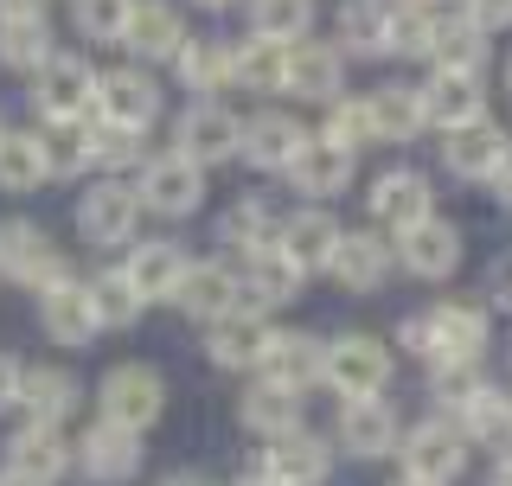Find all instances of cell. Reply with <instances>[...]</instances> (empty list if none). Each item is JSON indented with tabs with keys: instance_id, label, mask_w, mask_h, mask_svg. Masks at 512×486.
<instances>
[{
	"instance_id": "1",
	"label": "cell",
	"mask_w": 512,
	"mask_h": 486,
	"mask_svg": "<svg viewBox=\"0 0 512 486\" xmlns=\"http://www.w3.org/2000/svg\"><path fill=\"white\" fill-rule=\"evenodd\" d=\"M404 346L429 365H480V352H487V307L436 301L429 314L404 320Z\"/></svg>"
},
{
	"instance_id": "2",
	"label": "cell",
	"mask_w": 512,
	"mask_h": 486,
	"mask_svg": "<svg viewBox=\"0 0 512 486\" xmlns=\"http://www.w3.org/2000/svg\"><path fill=\"white\" fill-rule=\"evenodd\" d=\"M397 461H404V480L448 486L468 467V435H461V423H448V416H429V423L397 435Z\"/></svg>"
},
{
	"instance_id": "3",
	"label": "cell",
	"mask_w": 512,
	"mask_h": 486,
	"mask_svg": "<svg viewBox=\"0 0 512 486\" xmlns=\"http://www.w3.org/2000/svg\"><path fill=\"white\" fill-rule=\"evenodd\" d=\"M32 109L45 122H90L96 116V71L90 58H71V52H52L32 71Z\"/></svg>"
},
{
	"instance_id": "4",
	"label": "cell",
	"mask_w": 512,
	"mask_h": 486,
	"mask_svg": "<svg viewBox=\"0 0 512 486\" xmlns=\"http://www.w3.org/2000/svg\"><path fill=\"white\" fill-rule=\"evenodd\" d=\"M96 410H103V423L116 429H154L160 410H167V384H160L154 365H116L103 384H96Z\"/></svg>"
},
{
	"instance_id": "5",
	"label": "cell",
	"mask_w": 512,
	"mask_h": 486,
	"mask_svg": "<svg viewBox=\"0 0 512 486\" xmlns=\"http://www.w3.org/2000/svg\"><path fill=\"white\" fill-rule=\"evenodd\" d=\"M96 122L128 128V135H148L160 122V84L141 64H122V71H96Z\"/></svg>"
},
{
	"instance_id": "6",
	"label": "cell",
	"mask_w": 512,
	"mask_h": 486,
	"mask_svg": "<svg viewBox=\"0 0 512 486\" xmlns=\"http://www.w3.org/2000/svg\"><path fill=\"white\" fill-rule=\"evenodd\" d=\"M141 212L154 218H192L205 205V167L186 154H154L148 167H141V186H135Z\"/></svg>"
},
{
	"instance_id": "7",
	"label": "cell",
	"mask_w": 512,
	"mask_h": 486,
	"mask_svg": "<svg viewBox=\"0 0 512 486\" xmlns=\"http://www.w3.org/2000/svg\"><path fill=\"white\" fill-rule=\"evenodd\" d=\"M320 384H333L346 397H378L384 384H391V352H384V339L372 333H346V339H327V371H320Z\"/></svg>"
},
{
	"instance_id": "8",
	"label": "cell",
	"mask_w": 512,
	"mask_h": 486,
	"mask_svg": "<svg viewBox=\"0 0 512 486\" xmlns=\"http://www.w3.org/2000/svg\"><path fill=\"white\" fill-rule=\"evenodd\" d=\"M0 275L39 295V288H52L58 275H71V263L58 256V243L45 237L39 224H26V218H7V224H0Z\"/></svg>"
},
{
	"instance_id": "9",
	"label": "cell",
	"mask_w": 512,
	"mask_h": 486,
	"mask_svg": "<svg viewBox=\"0 0 512 486\" xmlns=\"http://www.w3.org/2000/svg\"><path fill=\"white\" fill-rule=\"evenodd\" d=\"M173 154L199 160V167H218V160L244 154V122L224 103H192L180 122H173Z\"/></svg>"
},
{
	"instance_id": "10",
	"label": "cell",
	"mask_w": 512,
	"mask_h": 486,
	"mask_svg": "<svg viewBox=\"0 0 512 486\" xmlns=\"http://www.w3.org/2000/svg\"><path fill=\"white\" fill-rule=\"evenodd\" d=\"M141 224V199L128 180H96L84 199H77V231H84L90 250H109V243H128Z\"/></svg>"
},
{
	"instance_id": "11",
	"label": "cell",
	"mask_w": 512,
	"mask_h": 486,
	"mask_svg": "<svg viewBox=\"0 0 512 486\" xmlns=\"http://www.w3.org/2000/svg\"><path fill=\"white\" fill-rule=\"evenodd\" d=\"M391 269H397V243L378 237V231H340L333 263H327V275L346 295H378V288L391 282Z\"/></svg>"
},
{
	"instance_id": "12",
	"label": "cell",
	"mask_w": 512,
	"mask_h": 486,
	"mask_svg": "<svg viewBox=\"0 0 512 486\" xmlns=\"http://www.w3.org/2000/svg\"><path fill=\"white\" fill-rule=\"evenodd\" d=\"M39 327L52 346H90L96 333H103V320H96L90 307V282H77V275H58L52 288H39Z\"/></svg>"
},
{
	"instance_id": "13",
	"label": "cell",
	"mask_w": 512,
	"mask_h": 486,
	"mask_svg": "<svg viewBox=\"0 0 512 486\" xmlns=\"http://www.w3.org/2000/svg\"><path fill=\"white\" fill-rule=\"evenodd\" d=\"M365 205H372L378 231L404 237L410 224H423L429 212H436V192H429V180H423V173H410V167H391V173H378V180H372V192H365Z\"/></svg>"
},
{
	"instance_id": "14",
	"label": "cell",
	"mask_w": 512,
	"mask_h": 486,
	"mask_svg": "<svg viewBox=\"0 0 512 486\" xmlns=\"http://www.w3.org/2000/svg\"><path fill=\"white\" fill-rule=\"evenodd\" d=\"M64 467H71V442L52 423L13 429V442H7V480L13 486H58Z\"/></svg>"
},
{
	"instance_id": "15",
	"label": "cell",
	"mask_w": 512,
	"mask_h": 486,
	"mask_svg": "<svg viewBox=\"0 0 512 486\" xmlns=\"http://www.w3.org/2000/svg\"><path fill=\"white\" fill-rule=\"evenodd\" d=\"M269 333H276V327L263 320V307H244V301H237L231 314H218L212 327H205V352H212L218 371H256Z\"/></svg>"
},
{
	"instance_id": "16",
	"label": "cell",
	"mask_w": 512,
	"mask_h": 486,
	"mask_svg": "<svg viewBox=\"0 0 512 486\" xmlns=\"http://www.w3.org/2000/svg\"><path fill=\"white\" fill-rule=\"evenodd\" d=\"M397 263H404L416 282H448V275L461 269V231L429 212L423 224H410V231L397 237Z\"/></svg>"
},
{
	"instance_id": "17",
	"label": "cell",
	"mask_w": 512,
	"mask_h": 486,
	"mask_svg": "<svg viewBox=\"0 0 512 486\" xmlns=\"http://www.w3.org/2000/svg\"><path fill=\"white\" fill-rule=\"evenodd\" d=\"M256 371H263V384H282V391L301 397L308 384H320V371H327V339H314V333H269Z\"/></svg>"
},
{
	"instance_id": "18",
	"label": "cell",
	"mask_w": 512,
	"mask_h": 486,
	"mask_svg": "<svg viewBox=\"0 0 512 486\" xmlns=\"http://www.w3.org/2000/svg\"><path fill=\"white\" fill-rule=\"evenodd\" d=\"M141 455H148V448H141V435H135V429H116V423H96L84 442L71 448V461L84 467L96 486H122V480H135Z\"/></svg>"
},
{
	"instance_id": "19",
	"label": "cell",
	"mask_w": 512,
	"mask_h": 486,
	"mask_svg": "<svg viewBox=\"0 0 512 486\" xmlns=\"http://www.w3.org/2000/svg\"><path fill=\"white\" fill-rule=\"evenodd\" d=\"M352 160H359V154H346V148H333V141H320V135H308V141H301V154L295 160H288V186H295L301 192V199H340V192L352 186Z\"/></svg>"
},
{
	"instance_id": "20",
	"label": "cell",
	"mask_w": 512,
	"mask_h": 486,
	"mask_svg": "<svg viewBox=\"0 0 512 486\" xmlns=\"http://www.w3.org/2000/svg\"><path fill=\"white\" fill-rule=\"evenodd\" d=\"M397 410L384 397H346L340 403V448L359 461H378V455H397Z\"/></svg>"
},
{
	"instance_id": "21",
	"label": "cell",
	"mask_w": 512,
	"mask_h": 486,
	"mask_svg": "<svg viewBox=\"0 0 512 486\" xmlns=\"http://www.w3.org/2000/svg\"><path fill=\"white\" fill-rule=\"evenodd\" d=\"M506 148H512V135H506L500 122L480 116V122L448 128V135H442V167L455 173V180H480V186H487V173L506 160Z\"/></svg>"
},
{
	"instance_id": "22",
	"label": "cell",
	"mask_w": 512,
	"mask_h": 486,
	"mask_svg": "<svg viewBox=\"0 0 512 486\" xmlns=\"http://www.w3.org/2000/svg\"><path fill=\"white\" fill-rule=\"evenodd\" d=\"M333 474V448L320 442V435L295 429V435H276L263 455V480L269 486H327Z\"/></svg>"
},
{
	"instance_id": "23",
	"label": "cell",
	"mask_w": 512,
	"mask_h": 486,
	"mask_svg": "<svg viewBox=\"0 0 512 486\" xmlns=\"http://www.w3.org/2000/svg\"><path fill=\"white\" fill-rule=\"evenodd\" d=\"M301 282H308V275H301L295 263H288L282 256V243H263V250H250L244 256V275H237V301L244 307H282V301H295L301 295Z\"/></svg>"
},
{
	"instance_id": "24",
	"label": "cell",
	"mask_w": 512,
	"mask_h": 486,
	"mask_svg": "<svg viewBox=\"0 0 512 486\" xmlns=\"http://www.w3.org/2000/svg\"><path fill=\"white\" fill-rule=\"evenodd\" d=\"M416 96H423V122L442 128V135L487 116V90H480V77H461V71H436L429 84H416Z\"/></svg>"
},
{
	"instance_id": "25",
	"label": "cell",
	"mask_w": 512,
	"mask_h": 486,
	"mask_svg": "<svg viewBox=\"0 0 512 486\" xmlns=\"http://www.w3.org/2000/svg\"><path fill=\"white\" fill-rule=\"evenodd\" d=\"M122 275L135 282V295L141 301H173L180 295V275H186V250L173 237H141L135 250H128V263H122Z\"/></svg>"
},
{
	"instance_id": "26",
	"label": "cell",
	"mask_w": 512,
	"mask_h": 486,
	"mask_svg": "<svg viewBox=\"0 0 512 486\" xmlns=\"http://www.w3.org/2000/svg\"><path fill=\"white\" fill-rule=\"evenodd\" d=\"M340 84H346V52H340V45H320V39H295V45H288L282 90L308 96V103H333Z\"/></svg>"
},
{
	"instance_id": "27",
	"label": "cell",
	"mask_w": 512,
	"mask_h": 486,
	"mask_svg": "<svg viewBox=\"0 0 512 486\" xmlns=\"http://www.w3.org/2000/svg\"><path fill=\"white\" fill-rule=\"evenodd\" d=\"M276 243H282V256H288V263H295L301 275H314V269H327V263H333L340 224H333V212L308 205V212H295V218H282V224H276Z\"/></svg>"
},
{
	"instance_id": "28",
	"label": "cell",
	"mask_w": 512,
	"mask_h": 486,
	"mask_svg": "<svg viewBox=\"0 0 512 486\" xmlns=\"http://www.w3.org/2000/svg\"><path fill=\"white\" fill-rule=\"evenodd\" d=\"M122 45H128V52H135L141 64L173 58V52L186 45L180 7H167V0H135V13H128V26H122Z\"/></svg>"
},
{
	"instance_id": "29",
	"label": "cell",
	"mask_w": 512,
	"mask_h": 486,
	"mask_svg": "<svg viewBox=\"0 0 512 486\" xmlns=\"http://www.w3.org/2000/svg\"><path fill=\"white\" fill-rule=\"evenodd\" d=\"M301 141H308V128L295 116H282V109H263V116L244 122V160L256 173H282L288 160L301 154Z\"/></svg>"
},
{
	"instance_id": "30",
	"label": "cell",
	"mask_w": 512,
	"mask_h": 486,
	"mask_svg": "<svg viewBox=\"0 0 512 486\" xmlns=\"http://www.w3.org/2000/svg\"><path fill=\"white\" fill-rule=\"evenodd\" d=\"M173 307H186V314L205 320V327H212L218 314H231V307H237V275H231V263H186Z\"/></svg>"
},
{
	"instance_id": "31",
	"label": "cell",
	"mask_w": 512,
	"mask_h": 486,
	"mask_svg": "<svg viewBox=\"0 0 512 486\" xmlns=\"http://www.w3.org/2000/svg\"><path fill=\"white\" fill-rule=\"evenodd\" d=\"M77 378L71 371H58V365H32L26 378H20V403H26V423H64V416L77 410Z\"/></svg>"
},
{
	"instance_id": "32",
	"label": "cell",
	"mask_w": 512,
	"mask_h": 486,
	"mask_svg": "<svg viewBox=\"0 0 512 486\" xmlns=\"http://www.w3.org/2000/svg\"><path fill=\"white\" fill-rule=\"evenodd\" d=\"M461 435L468 442H480V448H493V455H506L512 448V397L500 391V384H480V391L461 403Z\"/></svg>"
},
{
	"instance_id": "33",
	"label": "cell",
	"mask_w": 512,
	"mask_h": 486,
	"mask_svg": "<svg viewBox=\"0 0 512 486\" xmlns=\"http://www.w3.org/2000/svg\"><path fill=\"white\" fill-rule=\"evenodd\" d=\"M52 20L45 13H0V64L7 71H39L52 58Z\"/></svg>"
},
{
	"instance_id": "34",
	"label": "cell",
	"mask_w": 512,
	"mask_h": 486,
	"mask_svg": "<svg viewBox=\"0 0 512 486\" xmlns=\"http://www.w3.org/2000/svg\"><path fill=\"white\" fill-rule=\"evenodd\" d=\"M282 77H288V45L282 39H244L231 52V84L237 90H256V96H276L282 90Z\"/></svg>"
},
{
	"instance_id": "35",
	"label": "cell",
	"mask_w": 512,
	"mask_h": 486,
	"mask_svg": "<svg viewBox=\"0 0 512 486\" xmlns=\"http://www.w3.org/2000/svg\"><path fill=\"white\" fill-rule=\"evenodd\" d=\"M365 109H372V135L378 141H416L423 135V96H416V84H384L365 96Z\"/></svg>"
},
{
	"instance_id": "36",
	"label": "cell",
	"mask_w": 512,
	"mask_h": 486,
	"mask_svg": "<svg viewBox=\"0 0 512 486\" xmlns=\"http://www.w3.org/2000/svg\"><path fill=\"white\" fill-rule=\"evenodd\" d=\"M237 416H244V429H256L263 442H276V435H295L301 429V397L282 391V384H263V378H256V391H244Z\"/></svg>"
},
{
	"instance_id": "37",
	"label": "cell",
	"mask_w": 512,
	"mask_h": 486,
	"mask_svg": "<svg viewBox=\"0 0 512 486\" xmlns=\"http://www.w3.org/2000/svg\"><path fill=\"white\" fill-rule=\"evenodd\" d=\"M391 0H340V52L346 58H384Z\"/></svg>"
},
{
	"instance_id": "38",
	"label": "cell",
	"mask_w": 512,
	"mask_h": 486,
	"mask_svg": "<svg viewBox=\"0 0 512 486\" xmlns=\"http://www.w3.org/2000/svg\"><path fill=\"white\" fill-rule=\"evenodd\" d=\"M52 173H45V148L39 135H26V128H0V192H39Z\"/></svg>"
},
{
	"instance_id": "39",
	"label": "cell",
	"mask_w": 512,
	"mask_h": 486,
	"mask_svg": "<svg viewBox=\"0 0 512 486\" xmlns=\"http://www.w3.org/2000/svg\"><path fill=\"white\" fill-rule=\"evenodd\" d=\"M429 64H436V71L480 77V71H487V32H474L468 20H436V45H429Z\"/></svg>"
},
{
	"instance_id": "40",
	"label": "cell",
	"mask_w": 512,
	"mask_h": 486,
	"mask_svg": "<svg viewBox=\"0 0 512 486\" xmlns=\"http://www.w3.org/2000/svg\"><path fill=\"white\" fill-rule=\"evenodd\" d=\"M39 148H45V173H52V180H84V173H96L90 122H52L39 135Z\"/></svg>"
},
{
	"instance_id": "41",
	"label": "cell",
	"mask_w": 512,
	"mask_h": 486,
	"mask_svg": "<svg viewBox=\"0 0 512 486\" xmlns=\"http://www.w3.org/2000/svg\"><path fill=\"white\" fill-rule=\"evenodd\" d=\"M173 71H180L186 90L212 96V90L231 84V45H218V39H186L180 52H173Z\"/></svg>"
},
{
	"instance_id": "42",
	"label": "cell",
	"mask_w": 512,
	"mask_h": 486,
	"mask_svg": "<svg viewBox=\"0 0 512 486\" xmlns=\"http://www.w3.org/2000/svg\"><path fill=\"white\" fill-rule=\"evenodd\" d=\"M218 243L231 256H250V250H263V243H276V218H269V205L263 199H237L231 212L218 218Z\"/></svg>"
},
{
	"instance_id": "43",
	"label": "cell",
	"mask_w": 512,
	"mask_h": 486,
	"mask_svg": "<svg viewBox=\"0 0 512 486\" xmlns=\"http://www.w3.org/2000/svg\"><path fill=\"white\" fill-rule=\"evenodd\" d=\"M90 307H96L103 327H135L148 301L135 295V282H128L122 269H103V275H90Z\"/></svg>"
},
{
	"instance_id": "44",
	"label": "cell",
	"mask_w": 512,
	"mask_h": 486,
	"mask_svg": "<svg viewBox=\"0 0 512 486\" xmlns=\"http://www.w3.org/2000/svg\"><path fill=\"white\" fill-rule=\"evenodd\" d=\"M314 26V0H250V32H263V39H308Z\"/></svg>"
},
{
	"instance_id": "45",
	"label": "cell",
	"mask_w": 512,
	"mask_h": 486,
	"mask_svg": "<svg viewBox=\"0 0 512 486\" xmlns=\"http://www.w3.org/2000/svg\"><path fill=\"white\" fill-rule=\"evenodd\" d=\"M436 20H442V13L397 0V7H391V32H384V52H397V58H429V45H436Z\"/></svg>"
},
{
	"instance_id": "46",
	"label": "cell",
	"mask_w": 512,
	"mask_h": 486,
	"mask_svg": "<svg viewBox=\"0 0 512 486\" xmlns=\"http://www.w3.org/2000/svg\"><path fill=\"white\" fill-rule=\"evenodd\" d=\"M320 141H333V148H346V154H359V148H372V109H365V96L359 103H346V96H333L327 103V122H320Z\"/></svg>"
},
{
	"instance_id": "47",
	"label": "cell",
	"mask_w": 512,
	"mask_h": 486,
	"mask_svg": "<svg viewBox=\"0 0 512 486\" xmlns=\"http://www.w3.org/2000/svg\"><path fill=\"white\" fill-rule=\"evenodd\" d=\"M71 13L90 45H122V26L135 13V0H71Z\"/></svg>"
},
{
	"instance_id": "48",
	"label": "cell",
	"mask_w": 512,
	"mask_h": 486,
	"mask_svg": "<svg viewBox=\"0 0 512 486\" xmlns=\"http://www.w3.org/2000/svg\"><path fill=\"white\" fill-rule=\"evenodd\" d=\"M90 160L103 180H116L122 167H135L141 160V135H128V128H109V122H90Z\"/></svg>"
},
{
	"instance_id": "49",
	"label": "cell",
	"mask_w": 512,
	"mask_h": 486,
	"mask_svg": "<svg viewBox=\"0 0 512 486\" xmlns=\"http://www.w3.org/2000/svg\"><path fill=\"white\" fill-rule=\"evenodd\" d=\"M480 384H487V378H480L474 365H436V371H429V397H436L442 410H455V416H461V403H468Z\"/></svg>"
},
{
	"instance_id": "50",
	"label": "cell",
	"mask_w": 512,
	"mask_h": 486,
	"mask_svg": "<svg viewBox=\"0 0 512 486\" xmlns=\"http://www.w3.org/2000/svg\"><path fill=\"white\" fill-rule=\"evenodd\" d=\"M461 20L474 32H506L512 26V0H461Z\"/></svg>"
},
{
	"instance_id": "51",
	"label": "cell",
	"mask_w": 512,
	"mask_h": 486,
	"mask_svg": "<svg viewBox=\"0 0 512 486\" xmlns=\"http://www.w3.org/2000/svg\"><path fill=\"white\" fill-rule=\"evenodd\" d=\"M487 301L500 307V314H512V256H500V263L487 269Z\"/></svg>"
},
{
	"instance_id": "52",
	"label": "cell",
	"mask_w": 512,
	"mask_h": 486,
	"mask_svg": "<svg viewBox=\"0 0 512 486\" xmlns=\"http://www.w3.org/2000/svg\"><path fill=\"white\" fill-rule=\"evenodd\" d=\"M20 378H26V365L13 359V352H0V410H13V403H20Z\"/></svg>"
},
{
	"instance_id": "53",
	"label": "cell",
	"mask_w": 512,
	"mask_h": 486,
	"mask_svg": "<svg viewBox=\"0 0 512 486\" xmlns=\"http://www.w3.org/2000/svg\"><path fill=\"white\" fill-rule=\"evenodd\" d=\"M487 186H493V199H500V205H512V148H506V160H500V167L487 173Z\"/></svg>"
},
{
	"instance_id": "54",
	"label": "cell",
	"mask_w": 512,
	"mask_h": 486,
	"mask_svg": "<svg viewBox=\"0 0 512 486\" xmlns=\"http://www.w3.org/2000/svg\"><path fill=\"white\" fill-rule=\"evenodd\" d=\"M0 13H45V0H0Z\"/></svg>"
},
{
	"instance_id": "55",
	"label": "cell",
	"mask_w": 512,
	"mask_h": 486,
	"mask_svg": "<svg viewBox=\"0 0 512 486\" xmlns=\"http://www.w3.org/2000/svg\"><path fill=\"white\" fill-rule=\"evenodd\" d=\"M493 486H512V448L500 455V467H493Z\"/></svg>"
},
{
	"instance_id": "56",
	"label": "cell",
	"mask_w": 512,
	"mask_h": 486,
	"mask_svg": "<svg viewBox=\"0 0 512 486\" xmlns=\"http://www.w3.org/2000/svg\"><path fill=\"white\" fill-rule=\"evenodd\" d=\"M160 486H212V480H205V474H167Z\"/></svg>"
},
{
	"instance_id": "57",
	"label": "cell",
	"mask_w": 512,
	"mask_h": 486,
	"mask_svg": "<svg viewBox=\"0 0 512 486\" xmlns=\"http://www.w3.org/2000/svg\"><path fill=\"white\" fill-rule=\"evenodd\" d=\"M192 7H212L218 13V7H237V0H192Z\"/></svg>"
},
{
	"instance_id": "58",
	"label": "cell",
	"mask_w": 512,
	"mask_h": 486,
	"mask_svg": "<svg viewBox=\"0 0 512 486\" xmlns=\"http://www.w3.org/2000/svg\"><path fill=\"white\" fill-rule=\"evenodd\" d=\"M410 7H429V13H442V7H448V0H410Z\"/></svg>"
},
{
	"instance_id": "59",
	"label": "cell",
	"mask_w": 512,
	"mask_h": 486,
	"mask_svg": "<svg viewBox=\"0 0 512 486\" xmlns=\"http://www.w3.org/2000/svg\"><path fill=\"white\" fill-rule=\"evenodd\" d=\"M506 90H512V58H506Z\"/></svg>"
},
{
	"instance_id": "60",
	"label": "cell",
	"mask_w": 512,
	"mask_h": 486,
	"mask_svg": "<svg viewBox=\"0 0 512 486\" xmlns=\"http://www.w3.org/2000/svg\"><path fill=\"white\" fill-rule=\"evenodd\" d=\"M244 486H269V480H263V474H256V480H244Z\"/></svg>"
},
{
	"instance_id": "61",
	"label": "cell",
	"mask_w": 512,
	"mask_h": 486,
	"mask_svg": "<svg viewBox=\"0 0 512 486\" xmlns=\"http://www.w3.org/2000/svg\"><path fill=\"white\" fill-rule=\"evenodd\" d=\"M397 486H423V480H397Z\"/></svg>"
},
{
	"instance_id": "62",
	"label": "cell",
	"mask_w": 512,
	"mask_h": 486,
	"mask_svg": "<svg viewBox=\"0 0 512 486\" xmlns=\"http://www.w3.org/2000/svg\"><path fill=\"white\" fill-rule=\"evenodd\" d=\"M0 486H13V480H7V474H0Z\"/></svg>"
}]
</instances>
